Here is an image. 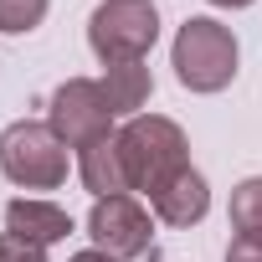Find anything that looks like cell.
Listing matches in <instances>:
<instances>
[{
	"mask_svg": "<svg viewBox=\"0 0 262 262\" xmlns=\"http://www.w3.org/2000/svg\"><path fill=\"white\" fill-rule=\"evenodd\" d=\"M6 231L11 236H26L36 247H57L72 236V216L57 206V201H36V195H16L6 206Z\"/></svg>",
	"mask_w": 262,
	"mask_h": 262,
	"instance_id": "7",
	"label": "cell"
},
{
	"mask_svg": "<svg viewBox=\"0 0 262 262\" xmlns=\"http://www.w3.org/2000/svg\"><path fill=\"white\" fill-rule=\"evenodd\" d=\"M149 211L165 221V226H195V221H206V211H211V190H206V175L190 165V170H180L155 201H149Z\"/></svg>",
	"mask_w": 262,
	"mask_h": 262,
	"instance_id": "8",
	"label": "cell"
},
{
	"mask_svg": "<svg viewBox=\"0 0 262 262\" xmlns=\"http://www.w3.org/2000/svg\"><path fill=\"white\" fill-rule=\"evenodd\" d=\"M77 175L93 190V201L103 195H128V175H123V155H118V128L103 139H93L88 149H77Z\"/></svg>",
	"mask_w": 262,
	"mask_h": 262,
	"instance_id": "9",
	"label": "cell"
},
{
	"mask_svg": "<svg viewBox=\"0 0 262 262\" xmlns=\"http://www.w3.org/2000/svg\"><path fill=\"white\" fill-rule=\"evenodd\" d=\"M0 262H47V247L26 242V236H11L0 231Z\"/></svg>",
	"mask_w": 262,
	"mask_h": 262,
	"instance_id": "13",
	"label": "cell"
},
{
	"mask_svg": "<svg viewBox=\"0 0 262 262\" xmlns=\"http://www.w3.org/2000/svg\"><path fill=\"white\" fill-rule=\"evenodd\" d=\"M0 170L21 190H57L67 180L72 160H67V144L52 134L47 118H16L0 134Z\"/></svg>",
	"mask_w": 262,
	"mask_h": 262,
	"instance_id": "3",
	"label": "cell"
},
{
	"mask_svg": "<svg viewBox=\"0 0 262 262\" xmlns=\"http://www.w3.org/2000/svg\"><path fill=\"white\" fill-rule=\"evenodd\" d=\"M113 118L118 113H113V103H108L98 77H67L47 103V123L67 149H88L93 139L113 134Z\"/></svg>",
	"mask_w": 262,
	"mask_h": 262,
	"instance_id": "5",
	"label": "cell"
},
{
	"mask_svg": "<svg viewBox=\"0 0 262 262\" xmlns=\"http://www.w3.org/2000/svg\"><path fill=\"white\" fill-rule=\"evenodd\" d=\"M226 262H262V247H247V242H231V247H226Z\"/></svg>",
	"mask_w": 262,
	"mask_h": 262,
	"instance_id": "14",
	"label": "cell"
},
{
	"mask_svg": "<svg viewBox=\"0 0 262 262\" xmlns=\"http://www.w3.org/2000/svg\"><path fill=\"white\" fill-rule=\"evenodd\" d=\"M170 67H175L180 88H190V93H221L236 77V36H231V26H221L216 16H190L175 31Z\"/></svg>",
	"mask_w": 262,
	"mask_h": 262,
	"instance_id": "2",
	"label": "cell"
},
{
	"mask_svg": "<svg viewBox=\"0 0 262 262\" xmlns=\"http://www.w3.org/2000/svg\"><path fill=\"white\" fill-rule=\"evenodd\" d=\"M231 242L262 247V175H247L231 190Z\"/></svg>",
	"mask_w": 262,
	"mask_h": 262,
	"instance_id": "11",
	"label": "cell"
},
{
	"mask_svg": "<svg viewBox=\"0 0 262 262\" xmlns=\"http://www.w3.org/2000/svg\"><path fill=\"white\" fill-rule=\"evenodd\" d=\"M211 6H226V11H242V6H252V0H211Z\"/></svg>",
	"mask_w": 262,
	"mask_h": 262,
	"instance_id": "16",
	"label": "cell"
},
{
	"mask_svg": "<svg viewBox=\"0 0 262 262\" xmlns=\"http://www.w3.org/2000/svg\"><path fill=\"white\" fill-rule=\"evenodd\" d=\"M98 82H103V93H108V103H113L118 118H134L149 103V93H155V77H149L144 62H113V67H103Z\"/></svg>",
	"mask_w": 262,
	"mask_h": 262,
	"instance_id": "10",
	"label": "cell"
},
{
	"mask_svg": "<svg viewBox=\"0 0 262 262\" xmlns=\"http://www.w3.org/2000/svg\"><path fill=\"white\" fill-rule=\"evenodd\" d=\"M160 41V11L155 0H103L88 16V47L103 67L113 62H144Z\"/></svg>",
	"mask_w": 262,
	"mask_h": 262,
	"instance_id": "4",
	"label": "cell"
},
{
	"mask_svg": "<svg viewBox=\"0 0 262 262\" xmlns=\"http://www.w3.org/2000/svg\"><path fill=\"white\" fill-rule=\"evenodd\" d=\"M67 262H118V257H108V252H98V247H88V252H77V257H67Z\"/></svg>",
	"mask_w": 262,
	"mask_h": 262,
	"instance_id": "15",
	"label": "cell"
},
{
	"mask_svg": "<svg viewBox=\"0 0 262 262\" xmlns=\"http://www.w3.org/2000/svg\"><path fill=\"white\" fill-rule=\"evenodd\" d=\"M88 236L98 252L128 262V257H149L155 252V221L134 195H103L88 211Z\"/></svg>",
	"mask_w": 262,
	"mask_h": 262,
	"instance_id": "6",
	"label": "cell"
},
{
	"mask_svg": "<svg viewBox=\"0 0 262 262\" xmlns=\"http://www.w3.org/2000/svg\"><path fill=\"white\" fill-rule=\"evenodd\" d=\"M47 6L52 0H0V31L6 36H26L47 21Z\"/></svg>",
	"mask_w": 262,
	"mask_h": 262,
	"instance_id": "12",
	"label": "cell"
},
{
	"mask_svg": "<svg viewBox=\"0 0 262 262\" xmlns=\"http://www.w3.org/2000/svg\"><path fill=\"white\" fill-rule=\"evenodd\" d=\"M118 155H123V175L128 190L139 195H160L180 170H190V144H185V128L165 113H134L118 128Z\"/></svg>",
	"mask_w": 262,
	"mask_h": 262,
	"instance_id": "1",
	"label": "cell"
}]
</instances>
